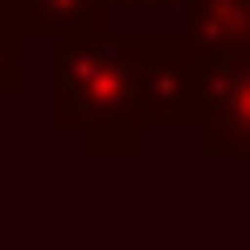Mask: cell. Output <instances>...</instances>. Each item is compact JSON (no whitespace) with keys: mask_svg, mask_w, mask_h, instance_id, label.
<instances>
[{"mask_svg":"<svg viewBox=\"0 0 250 250\" xmlns=\"http://www.w3.org/2000/svg\"><path fill=\"white\" fill-rule=\"evenodd\" d=\"M54 122L82 128L88 156H135L149 115L135 95V41H108L102 27L54 47Z\"/></svg>","mask_w":250,"mask_h":250,"instance_id":"obj_1","label":"cell"},{"mask_svg":"<svg viewBox=\"0 0 250 250\" xmlns=\"http://www.w3.org/2000/svg\"><path fill=\"white\" fill-rule=\"evenodd\" d=\"M209 156H250V41L209 47L196 68V115Z\"/></svg>","mask_w":250,"mask_h":250,"instance_id":"obj_2","label":"cell"},{"mask_svg":"<svg viewBox=\"0 0 250 250\" xmlns=\"http://www.w3.org/2000/svg\"><path fill=\"white\" fill-rule=\"evenodd\" d=\"M21 21H27L34 34L68 41V34H88V27L108 21V0H21Z\"/></svg>","mask_w":250,"mask_h":250,"instance_id":"obj_3","label":"cell"},{"mask_svg":"<svg viewBox=\"0 0 250 250\" xmlns=\"http://www.w3.org/2000/svg\"><path fill=\"white\" fill-rule=\"evenodd\" d=\"M135 7H183V0H135Z\"/></svg>","mask_w":250,"mask_h":250,"instance_id":"obj_4","label":"cell"}]
</instances>
